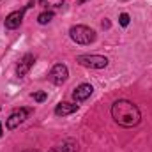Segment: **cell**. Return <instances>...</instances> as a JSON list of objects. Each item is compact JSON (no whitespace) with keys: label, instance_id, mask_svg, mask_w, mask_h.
Here are the masks:
<instances>
[{"label":"cell","instance_id":"6da1fadb","mask_svg":"<svg viewBox=\"0 0 152 152\" xmlns=\"http://www.w3.org/2000/svg\"><path fill=\"white\" fill-rule=\"evenodd\" d=\"M112 117L122 127H136L142 122L140 108L129 99H118L112 104Z\"/></svg>","mask_w":152,"mask_h":152},{"label":"cell","instance_id":"7a4b0ae2","mask_svg":"<svg viewBox=\"0 0 152 152\" xmlns=\"http://www.w3.org/2000/svg\"><path fill=\"white\" fill-rule=\"evenodd\" d=\"M69 37L75 41L76 44H92L96 41V30H92L87 25H73L69 28Z\"/></svg>","mask_w":152,"mask_h":152},{"label":"cell","instance_id":"3957f363","mask_svg":"<svg viewBox=\"0 0 152 152\" xmlns=\"http://www.w3.org/2000/svg\"><path fill=\"white\" fill-rule=\"evenodd\" d=\"M32 113H34V108H18V110H14L12 113L7 117V120H5V127H7L9 131L16 129L20 124H23V122H25Z\"/></svg>","mask_w":152,"mask_h":152},{"label":"cell","instance_id":"277c9868","mask_svg":"<svg viewBox=\"0 0 152 152\" xmlns=\"http://www.w3.org/2000/svg\"><path fill=\"white\" fill-rule=\"evenodd\" d=\"M76 62L90 69H104L108 66V58L103 55H80L76 57Z\"/></svg>","mask_w":152,"mask_h":152},{"label":"cell","instance_id":"5b68a950","mask_svg":"<svg viewBox=\"0 0 152 152\" xmlns=\"http://www.w3.org/2000/svg\"><path fill=\"white\" fill-rule=\"evenodd\" d=\"M69 78V69L66 64H55L48 75V80L53 83V85H64Z\"/></svg>","mask_w":152,"mask_h":152},{"label":"cell","instance_id":"8992f818","mask_svg":"<svg viewBox=\"0 0 152 152\" xmlns=\"http://www.w3.org/2000/svg\"><path fill=\"white\" fill-rule=\"evenodd\" d=\"M34 2H30L28 5H25L23 9H18V11H12L7 18H5V28H9V30H16L20 25H21V21H23V16H25V12H27V9L32 5Z\"/></svg>","mask_w":152,"mask_h":152},{"label":"cell","instance_id":"52a82bcc","mask_svg":"<svg viewBox=\"0 0 152 152\" xmlns=\"http://www.w3.org/2000/svg\"><path fill=\"white\" fill-rule=\"evenodd\" d=\"M34 62H36V57L32 53H25L21 57V60L18 62V66H16V75H18V78H23V76L28 75V71L32 69Z\"/></svg>","mask_w":152,"mask_h":152},{"label":"cell","instance_id":"ba28073f","mask_svg":"<svg viewBox=\"0 0 152 152\" xmlns=\"http://www.w3.org/2000/svg\"><path fill=\"white\" fill-rule=\"evenodd\" d=\"M92 92H94V87H92L90 83H81V85H78L75 88L73 99H75L76 103H83V101H87V99L92 96Z\"/></svg>","mask_w":152,"mask_h":152},{"label":"cell","instance_id":"9c48e42d","mask_svg":"<svg viewBox=\"0 0 152 152\" xmlns=\"http://www.w3.org/2000/svg\"><path fill=\"white\" fill-rule=\"evenodd\" d=\"M78 104L76 103H67V101H64V103H58L57 106H55V115L57 117H67V115H73L75 112H78Z\"/></svg>","mask_w":152,"mask_h":152},{"label":"cell","instance_id":"30bf717a","mask_svg":"<svg viewBox=\"0 0 152 152\" xmlns=\"http://www.w3.org/2000/svg\"><path fill=\"white\" fill-rule=\"evenodd\" d=\"M50 152H80V145H78V142L69 138V140H64L62 143H57L55 147H51Z\"/></svg>","mask_w":152,"mask_h":152},{"label":"cell","instance_id":"8fae6325","mask_svg":"<svg viewBox=\"0 0 152 152\" xmlns=\"http://www.w3.org/2000/svg\"><path fill=\"white\" fill-rule=\"evenodd\" d=\"M39 4L46 11H57V9H60L66 4V0H39Z\"/></svg>","mask_w":152,"mask_h":152},{"label":"cell","instance_id":"7c38bea8","mask_svg":"<svg viewBox=\"0 0 152 152\" xmlns=\"http://www.w3.org/2000/svg\"><path fill=\"white\" fill-rule=\"evenodd\" d=\"M51 20H53V11H44V12H41L37 16L39 25H46V23H50Z\"/></svg>","mask_w":152,"mask_h":152},{"label":"cell","instance_id":"4fadbf2b","mask_svg":"<svg viewBox=\"0 0 152 152\" xmlns=\"http://www.w3.org/2000/svg\"><path fill=\"white\" fill-rule=\"evenodd\" d=\"M129 21H131V18H129V14H127V12H122V14L118 16V23H120L122 27H127V25H129Z\"/></svg>","mask_w":152,"mask_h":152},{"label":"cell","instance_id":"5bb4252c","mask_svg":"<svg viewBox=\"0 0 152 152\" xmlns=\"http://www.w3.org/2000/svg\"><path fill=\"white\" fill-rule=\"evenodd\" d=\"M32 97H34V101H37V103H42V101H46V92H36V94H32Z\"/></svg>","mask_w":152,"mask_h":152},{"label":"cell","instance_id":"9a60e30c","mask_svg":"<svg viewBox=\"0 0 152 152\" xmlns=\"http://www.w3.org/2000/svg\"><path fill=\"white\" fill-rule=\"evenodd\" d=\"M4 134V127H2V122H0V136Z\"/></svg>","mask_w":152,"mask_h":152},{"label":"cell","instance_id":"2e32d148","mask_svg":"<svg viewBox=\"0 0 152 152\" xmlns=\"http://www.w3.org/2000/svg\"><path fill=\"white\" fill-rule=\"evenodd\" d=\"M23 152H41V151H34V149H28V151H23Z\"/></svg>","mask_w":152,"mask_h":152},{"label":"cell","instance_id":"e0dca14e","mask_svg":"<svg viewBox=\"0 0 152 152\" xmlns=\"http://www.w3.org/2000/svg\"><path fill=\"white\" fill-rule=\"evenodd\" d=\"M85 2H88V0H78V4L81 5V4H85Z\"/></svg>","mask_w":152,"mask_h":152}]
</instances>
